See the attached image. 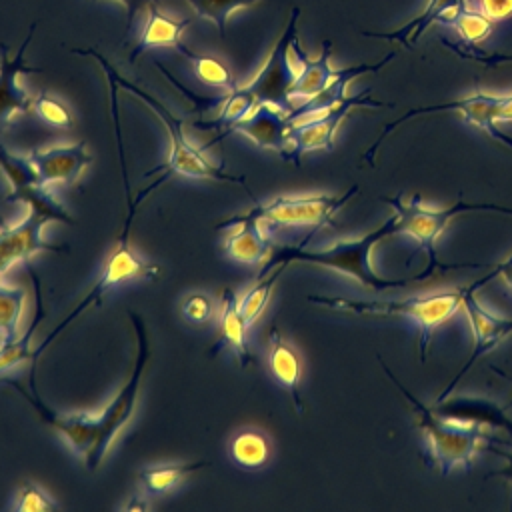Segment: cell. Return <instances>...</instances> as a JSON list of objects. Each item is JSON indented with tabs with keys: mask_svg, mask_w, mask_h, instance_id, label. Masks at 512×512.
<instances>
[{
	"mask_svg": "<svg viewBox=\"0 0 512 512\" xmlns=\"http://www.w3.org/2000/svg\"><path fill=\"white\" fill-rule=\"evenodd\" d=\"M392 234H396V216L394 214L388 216L386 222L380 224L378 228H374L372 232H368L360 238H354V240H340L328 248L310 250V248H302V246H282V248H276L274 252H270L268 262L260 270V276H266L270 270H274L280 264L288 266L294 262L314 264V266L336 270L340 274H346V276L358 280L362 286L372 288V290H388V288L408 286L412 282H420V280L434 276L436 266H432V264H428L420 274H414L408 278H384V276L376 274L374 268L370 266L372 248L380 240H384Z\"/></svg>",
	"mask_w": 512,
	"mask_h": 512,
	"instance_id": "obj_1",
	"label": "cell"
},
{
	"mask_svg": "<svg viewBox=\"0 0 512 512\" xmlns=\"http://www.w3.org/2000/svg\"><path fill=\"white\" fill-rule=\"evenodd\" d=\"M72 54L78 56H90L94 58L100 68L104 70V74L108 76V84H114L118 90H126L130 94H134L136 98H140L164 124L168 136H170V154L168 160L158 166L154 172H162V176L152 182L148 188H144L136 198L142 202L154 188H158L162 182H166L168 178H172L174 174L178 176H186V178H200V180H216V182H228V184H246L244 176H230L226 174L220 166H216L214 162H210L204 152L196 146H192L184 134V122L174 116L158 98H154L152 94H148L146 90H142L140 86H136L134 82L126 80L124 76H120V72L94 48H70Z\"/></svg>",
	"mask_w": 512,
	"mask_h": 512,
	"instance_id": "obj_2",
	"label": "cell"
},
{
	"mask_svg": "<svg viewBox=\"0 0 512 512\" xmlns=\"http://www.w3.org/2000/svg\"><path fill=\"white\" fill-rule=\"evenodd\" d=\"M384 374L396 384V388L404 394L408 404L414 410L416 416V428L424 432L426 438V452L428 462L432 466L440 468L442 476H448L456 466L470 468L472 458L478 450L480 440L484 438V432L478 424H462L456 420H448L440 416L432 406H426L422 400H418L388 368V364L382 360V356H376Z\"/></svg>",
	"mask_w": 512,
	"mask_h": 512,
	"instance_id": "obj_3",
	"label": "cell"
},
{
	"mask_svg": "<svg viewBox=\"0 0 512 512\" xmlns=\"http://www.w3.org/2000/svg\"><path fill=\"white\" fill-rule=\"evenodd\" d=\"M462 294H464V288L434 294V296H424V298H406V300H354L344 296L310 294L308 302L326 306L330 310L350 312L360 316L380 314V316H402L410 320L420 330L418 352H420V360L424 362L428 354V344L432 340V332L456 314V310L462 306Z\"/></svg>",
	"mask_w": 512,
	"mask_h": 512,
	"instance_id": "obj_4",
	"label": "cell"
},
{
	"mask_svg": "<svg viewBox=\"0 0 512 512\" xmlns=\"http://www.w3.org/2000/svg\"><path fill=\"white\" fill-rule=\"evenodd\" d=\"M124 188H126V200H128V214H126V220H124V226H122V232L114 244V248L110 250L106 262H104V268H102V274L98 276V280L94 282V286L86 292V296L62 318V322L58 326H54L50 330V334L42 340V344L34 350V362L40 358V354L46 350V346L70 324L74 322L88 306H94V304H100L104 300V296L116 288L118 284L122 282H128V280H152L160 274V268L156 264H150L146 262L144 258H140L132 248H130V226H132V220H134V212L140 204V200L132 198V190H130V184L128 180H124Z\"/></svg>",
	"mask_w": 512,
	"mask_h": 512,
	"instance_id": "obj_5",
	"label": "cell"
},
{
	"mask_svg": "<svg viewBox=\"0 0 512 512\" xmlns=\"http://www.w3.org/2000/svg\"><path fill=\"white\" fill-rule=\"evenodd\" d=\"M382 202H386L392 208V214L396 216V234H408L412 236L420 248L426 250L428 254V264L442 268V270H452V268H486V264H442L438 262L436 256V240L440 234L446 230L448 222L458 216V214H468V212H500L512 216V206H500V204H490V202H464L458 200L456 204L448 208H426L422 206V196L416 194L408 202H402L400 198L392 196H382Z\"/></svg>",
	"mask_w": 512,
	"mask_h": 512,
	"instance_id": "obj_6",
	"label": "cell"
},
{
	"mask_svg": "<svg viewBox=\"0 0 512 512\" xmlns=\"http://www.w3.org/2000/svg\"><path fill=\"white\" fill-rule=\"evenodd\" d=\"M130 318H132V326L136 330V340H138L136 362H134V368H132L126 384L108 402V406L100 414H96V446H94V452L90 454V458L84 462V466L88 470H96L102 464L114 438L130 422V418L136 410L138 390L142 384V376L146 372L150 348H148V334H146V326H144L142 318L134 312H130Z\"/></svg>",
	"mask_w": 512,
	"mask_h": 512,
	"instance_id": "obj_7",
	"label": "cell"
},
{
	"mask_svg": "<svg viewBox=\"0 0 512 512\" xmlns=\"http://www.w3.org/2000/svg\"><path fill=\"white\" fill-rule=\"evenodd\" d=\"M358 194L354 184L344 194H312V196H276L264 204H256L250 218L268 228H312L332 226L334 216Z\"/></svg>",
	"mask_w": 512,
	"mask_h": 512,
	"instance_id": "obj_8",
	"label": "cell"
},
{
	"mask_svg": "<svg viewBox=\"0 0 512 512\" xmlns=\"http://www.w3.org/2000/svg\"><path fill=\"white\" fill-rule=\"evenodd\" d=\"M508 104H510V94L508 96H488L482 92H476L468 98H460V100H450V102H440V104H430V106H418V108H410L408 112H404L402 116H398L396 120L388 122L380 136L374 140V144L362 154V160L366 164H374L376 152L382 146V142L404 122H408L414 116H422V114H432V112H460L464 116L466 122L482 128L484 132L490 134V138H494L498 144H504L508 148H512V136L504 134L500 128H496V120H506L508 114Z\"/></svg>",
	"mask_w": 512,
	"mask_h": 512,
	"instance_id": "obj_9",
	"label": "cell"
},
{
	"mask_svg": "<svg viewBox=\"0 0 512 512\" xmlns=\"http://www.w3.org/2000/svg\"><path fill=\"white\" fill-rule=\"evenodd\" d=\"M370 88L362 90L356 96H346L344 100H340L338 104H334L332 108L302 118L298 122L292 124L290 128V136H288V150L282 156L286 162L292 164H300L302 154L312 152V150H332L334 148V134L338 130V126L342 124V120L358 106H368V108H390V102H382L376 100L374 96H370Z\"/></svg>",
	"mask_w": 512,
	"mask_h": 512,
	"instance_id": "obj_10",
	"label": "cell"
},
{
	"mask_svg": "<svg viewBox=\"0 0 512 512\" xmlns=\"http://www.w3.org/2000/svg\"><path fill=\"white\" fill-rule=\"evenodd\" d=\"M298 18H300V8L294 6L284 32L276 40L266 62L262 64L258 74L250 80V84H246V88L254 94L258 104H272L286 114H290L294 108V102L290 98V88L296 80V70L290 62V50L294 40L298 38V28H296Z\"/></svg>",
	"mask_w": 512,
	"mask_h": 512,
	"instance_id": "obj_11",
	"label": "cell"
},
{
	"mask_svg": "<svg viewBox=\"0 0 512 512\" xmlns=\"http://www.w3.org/2000/svg\"><path fill=\"white\" fill-rule=\"evenodd\" d=\"M54 220L66 224L60 214L46 208H28V214L16 224H8L0 218V276L16 262H28V258L42 250L68 252L66 246L50 244L42 238L44 226Z\"/></svg>",
	"mask_w": 512,
	"mask_h": 512,
	"instance_id": "obj_12",
	"label": "cell"
},
{
	"mask_svg": "<svg viewBox=\"0 0 512 512\" xmlns=\"http://www.w3.org/2000/svg\"><path fill=\"white\" fill-rule=\"evenodd\" d=\"M462 308H464V312L470 320V326H472L474 346H472V352H470L468 360L462 364V368L456 372V376L450 380V384L444 386V390L438 394L436 402L446 400L454 392L456 384L464 378V374L478 362V358L492 352L506 336L512 334V320L496 318L490 312H486L478 304V300L474 298V290H470L468 286L464 288V294H462Z\"/></svg>",
	"mask_w": 512,
	"mask_h": 512,
	"instance_id": "obj_13",
	"label": "cell"
},
{
	"mask_svg": "<svg viewBox=\"0 0 512 512\" xmlns=\"http://www.w3.org/2000/svg\"><path fill=\"white\" fill-rule=\"evenodd\" d=\"M2 384H8L10 388H14L40 416V420L44 424H48L52 430H56L66 444L72 448L74 454H78L84 462L90 458L94 446H96V416H88V414H60L54 412L52 408H48L38 392H28L18 380L12 378H0Z\"/></svg>",
	"mask_w": 512,
	"mask_h": 512,
	"instance_id": "obj_14",
	"label": "cell"
},
{
	"mask_svg": "<svg viewBox=\"0 0 512 512\" xmlns=\"http://www.w3.org/2000/svg\"><path fill=\"white\" fill-rule=\"evenodd\" d=\"M34 32L36 22L30 24L28 34L14 58H8V48L4 42H0V132H4L12 124L14 116L26 114L32 108L34 98H30L28 92L18 84V76L26 72H42V68L28 66L24 60L26 48L32 42Z\"/></svg>",
	"mask_w": 512,
	"mask_h": 512,
	"instance_id": "obj_15",
	"label": "cell"
},
{
	"mask_svg": "<svg viewBox=\"0 0 512 512\" xmlns=\"http://www.w3.org/2000/svg\"><path fill=\"white\" fill-rule=\"evenodd\" d=\"M0 170L10 184L6 202H20L26 208H50L56 212L66 210L54 196L48 192V186L40 184L38 172L30 158H20L0 146Z\"/></svg>",
	"mask_w": 512,
	"mask_h": 512,
	"instance_id": "obj_16",
	"label": "cell"
},
{
	"mask_svg": "<svg viewBox=\"0 0 512 512\" xmlns=\"http://www.w3.org/2000/svg\"><path fill=\"white\" fill-rule=\"evenodd\" d=\"M290 128H292V122L288 120L286 112H282L280 108H276L272 104H258L244 120H240L234 126H230L216 140H220V138H224V136L234 132V134L246 136L258 148L274 150L280 156H284L286 150H288V144H290L288 142ZM216 140H212L210 144H214Z\"/></svg>",
	"mask_w": 512,
	"mask_h": 512,
	"instance_id": "obj_17",
	"label": "cell"
},
{
	"mask_svg": "<svg viewBox=\"0 0 512 512\" xmlns=\"http://www.w3.org/2000/svg\"><path fill=\"white\" fill-rule=\"evenodd\" d=\"M28 158L34 164L42 186L76 184L82 170L92 162L84 142L34 148Z\"/></svg>",
	"mask_w": 512,
	"mask_h": 512,
	"instance_id": "obj_18",
	"label": "cell"
},
{
	"mask_svg": "<svg viewBox=\"0 0 512 512\" xmlns=\"http://www.w3.org/2000/svg\"><path fill=\"white\" fill-rule=\"evenodd\" d=\"M220 226H232L234 230L224 240V254L240 264H258L270 256L268 230L248 214L234 216Z\"/></svg>",
	"mask_w": 512,
	"mask_h": 512,
	"instance_id": "obj_19",
	"label": "cell"
},
{
	"mask_svg": "<svg viewBox=\"0 0 512 512\" xmlns=\"http://www.w3.org/2000/svg\"><path fill=\"white\" fill-rule=\"evenodd\" d=\"M394 56H396L394 52H388V54H386L384 58H380L378 62H372V64L362 62V64H352V66H346V68L336 70V76L330 80V84H328L320 94H316L314 98L304 100V102H300V104H294L292 112L286 114L288 120L294 124V122H298V120H302V118H308V116H314V114H320V112L332 108L334 104H338L340 100L346 98V86H348L354 78H358V76H362V74H368V72H378V70H382Z\"/></svg>",
	"mask_w": 512,
	"mask_h": 512,
	"instance_id": "obj_20",
	"label": "cell"
},
{
	"mask_svg": "<svg viewBox=\"0 0 512 512\" xmlns=\"http://www.w3.org/2000/svg\"><path fill=\"white\" fill-rule=\"evenodd\" d=\"M432 408L448 420L500 428L512 434V418L506 414V408H500L496 402L488 398H480V396L446 398L442 402H436Z\"/></svg>",
	"mask_w": 512,
	"mask_h": 512,
	"instance_id": "obj_21",
	"label": "cell"
},
{
	"mask_svg": "<svg viewBox=\"0 0 512 512\" xmlns=\"http://www.w3.org/2000/svg\"><path fill=\"white\" fill-rule=\"evenodd\" d=\"M292 50L296 52V58L300 62V72H296V80L290 88V98L294 100H310L316 94H320L330 80L336 76V70L330 66V56H332V42L324 40L322 42V50L320 54L312 60L306 56V52L302 50L298 38L292 44ZM298 102V104H300Z\"/></svg>",
	"mask_w": 512,
	"mask_h": 512,
	"instance_id": "obj_22",
	"label": "cell"
},
{
	"mask_svg": "<svg viewBox=\"0 0 512 512\" xmlns=\"http://www.w3.org/2000/svg\"><path fill=\"white\" fill-rule=\"evenodd\" d=\"M190 24V18L184 20H174L160 12L158 4L152 2L146 8V20L140 32V38L130 54V62H134L140 54L152 50V48H174L180 44V36L184 28Z\"/></svg>",
	"mask_w": 512,
	"mask_h": 512,
	"instance_id": "obj_23",
	"label": "cell"
},
{
	"mask_svg": "<svg viewBox=\"0 0 512 512\" xmlns=\"http://www.w3.org/2000/svg\"><path fill=\"white\" fill-rule=\"evenodd\" d=\"M248 324L238 308V298L232 288L220 292V344H226L238 358L240 366L254 364V356L248 348Z\"/></svg>",
	"mask_w": 512,
	"mask_h": 512,
	"instance_id": "obj_24",
	"label": "cell"
},
{
	"mask_svg": "<svg viewBox=\"0 0 512 512\" xmlns=\"http://www.w3.org/2000/svg\"><path fill=\"white\" fill-rule=\"evenodd\" d=\"M268 366L272 376L290 392L294 406L302 412L300 400V380H302V364L296 350L280 336L276 328L270 330V344H268Z\"/></svg>",
	"mask_w": 512,
	"mask_h": 512,
	"instance_id": "obj_25",
	"label": "cell"
},
{
	"mask_svg": "<svg viewBox=\"0 0 512 512\" xmlns=\"http://www.w3.org/2000/svg\"><path fill=\"white\" fill-rule=\"evenodd\" d=\"M456 0H430L428 6L422 10L420 16H416L414 20L406 22L402 28L394 30V32H362V36L368 38H380V40H390V42H398L404 48L412 50L414 42L420 40L422 32L432 24V22H442V18L448 14V10L454 6Z\"/></svg>",
	"mask_w": 512,
	"mask_h": 512,
	"instance_id": "obj_26",
	"label": "cell"
},
{
	"mask_svg": "<svg viewBox=\"0 0 512 512\" xmlns=\"http://www.w3.org/2000/svg\"><path fill=\"white\" fill-rule=\"evenodd\" d=\"M28 272H30V278H32V284H34V292H36V308H34V316H32V322L30 326L26 328L24 334H20L16 340L12 342H0V372L4 370H10V368H16L20 364H24L26 360L34 358V350L30 348V342H32V336L36 332V326L38 322L42 320L44 316V306H42V294H40V282H38V276L34 274V270L28 266Z\"/></svg>",
	"mask_w": 512,
	"mask_h": 512,
	"instance_id": "obj_27",
	"label": "cell"
},
{
	"mask_svg": "<svg viewBox=\"0 0 512 512\" xmlns=\"http://www.w3.org/2000/svg\"><path fill=\"white\" fill-rule=\"evenodd\" d=\"M208 466V462H190V464H158L138 470V482L148 496H162L174 490L188 474Z\"/></svg>",
	"mask_w": 512,
	"mask_h": 512,
	"instance_id": "obj_28",
	"label": "cell"
},
{
	"mask_svg": "<svg viewBox=\"0 0 512 512\" xmlns=\"http://www.w3.org/2000/svg\"><path fill=\"white\" fill-rule=\"evenodd\" d=\"M258 106L254 94L246 86H236L234 90H228V94L220 100L218 116L212 120H198L194 122V128L200 130H214V128H230L236 122L244 120L254 108Z\"/></svg>",
	"mask_w": 512,
	"mask_h": 512,
	"instance_id": "obj_29",
	"label": "cell"
},
{
	"mask_svg": "<svg viewBox=\"0 0 512 512\" xmlns=\"http://www.w3.org/2000/svg\"><path fill=\"white\" fill-rule=\"evenodd\" d=\"M442 24L456 28L464 42H478L492 32L494 22L478 12L468 0H456L450 12L444 16Z\"/></svg>",
	"mask_w": 512,
	"mask_h": 512,
	"instance_id": "obj_30",
	"label": "cell"
},
{
	"mask_svg": "<svg viewBox=\"0 0 512 512\" xmlns=\"http://www.w3.org/2000/svg\"><path fill=\"white\" fill-rule=\"evenodd\" d=\"M176 50L190 62L192 72L200 82H204L208 86H214V88H222V90H234L238 86L234 82L230 70L220 60H216L212 56L196 54V52L188 50V46L182 44V42L176 46Z\"/></svg>",
	"mask_w": 512,
	"mask_h": 512,
	"instance_id": "obj_31",
	"label": "cell"
},
{
	"mask_svg": "<svg viewBox=\"0 0 512 512\" xmlns=\"http://www.w3.org/2000/svg\"><path fill=\"white\" fill-rule=\"evenodd\" d=\"M230 456L242 468H260L270 458V444L264 434L242 430L230 442Z\"/></svg>",
	"mask_w": 512,
	"mask_h": 512,
	"instance_id": "obj_32",
	"label": "cell"
},
{
	"mask_svg": "<svg viewBox=\"0 0 512 512\" xmlns=\"http://www.w3.org/2000/svg\"><path fill=\"white\" fill-rule=\"evenodd\" d=\"M288 266L280 264L276 266L274 270H270L266 276H260L258 282L238 300V308H240V314L244 316L246 324L252 326L260 314L264 312L270 296H272V290H274V284L278 282V278L282 276V272L286 270Z\"/></svg>",
	"mask_w": 512,
	"mask_h": 512,
	"instance_id": "obj_33",
	"label": "cell"
},
{
	"mask_svg": "<svg viewBox=\"0 0 512 512\" xmlns=\"http://www.w3.org/2000/svg\"><path fill=\"white\" fill-rule=\"evenodd\" d=\"M26 294L18 286L0 284V342H12L20 336V318Z\"/></svg>",
	"mask_w": 512,
	"mask_h": 512,
	"instance_id": "obj_34",
	"label": "cell"
},
{
	"mask_svg": "<svg viewBox=\"0 0 512 512\" xmlns=\"http://www.w3.org/2000/svg\"><path fill=\"white\" fill-rule=\"evenodd\" d=\"M196 16L210 20L216 28L220 38H226V22L230 14L238 8H248L254 6L260 0H184Z\"/></svg>",
	"mask_w": 512,
	"mask_h": 512,
	"instance_id": "obj_35",
	"label": "cell"
},
{
	"mask_svg": "<svg viewBox=\"0 0 512 512\" xmlns=\"http://www.w3.org/2000/svg\"><path fill=\"white\" fill-rule=\"evenodd\" d=\"M440 44L444 48H448L450 52H454L456 56L464 58V60H472L478 64H484L486 68H496L500 64L512 62V54H496V52H484L480 48L474 46V42H454L448 38H440Z\"/></svg>",
	"mask_w": 512,
	"mask_h": 512,
	"instance_id": "obj_36",
	"label": "cell"
},
{
	"mask_svg": "<svg viewBox=\"0 0 512 512\" xmlns=\"http://www.w3.org/2000/svg\"><path fill=\"white\" fill-rule=\"evenodd\" d=\"M32 108L36 112V116L54 128H70L72 126V116L66 110V106L54 98H50L46 92H40L34 100H32Z\"/></svg>",
	"mask_w": 512,
	"mask_h": 512,
	"instance_id": "obj_37",
	"label": "cell"
},
{
	"mask_svg": "<svg viewBox=\"0 0 512 512\" xmlns=\"http://www.w3.org/2000/svg\"><path fill=\"white\" fill-rule=\"evenodd\" d=\"M56 508L58 504L34 482H26L18 490L16 502H14L16 512H52Z\"/></svg>",
	"mask_w": 512,
	"mask_h": 512,
	"instance_id": "obj_38",
	"label": "cell"
},
{
	"mask_svg": "<svg viewBox=\"0 0 512 512\" xmlns=\"http://www.w3.org/2000/svg\"><path fill=\"white\" fill-rule=\"evenodd\" d=\"M182 312L188 320L192 322H206L210 316H212V302L206 294H190L186 300H184V306H182Z\"/></svg>",
	"mask_w": 512,
	"mask_h": 512,
	"instance_id": "obj_39",
	"label": "cell"
},
{
	"mask_svg": "<svg viewBox=\"0 0 512 512\" xmlns=\"http://www.w3.org/2000/svg\"><path fill=\"white\" fill-rule=\"evenodd\" d=\"M488 20L498 22L512 16V0H468Z\"/></svg>",
	"mask_w": 512,
	"mask_h": 512,
	"instance_id": "obj_40",
	"label": "cell"
},
{
	"mask_svg": "<svg viewBox=\"0 0 512 512\" xmlns=\"http://www.w3.org/2000/svg\"><path fill=\"white\" fill-rule=\"evenodd\" d=\"M496 276H502V278L512 286V256H508L504 262L496 264L490 272H486L482 278H478L476 282H472L468 288L476 292L480 286H484L486 282H490V280H492V278H496Z\"/></svg>",
	"mask_w": 512,
	"mask_h": 512,
	"instance_id": "obj_41",
	"label": "cell"
},
{
	"mask_svg": "<svg viewBox=\"0 0 512 512\" xmlns=\"http://www.w3.org/2000/svg\"><path fill=\"white\" fill-rule=\"evenodd\" d=\"M492 440H494V438H492ZM498 442H502V440H498ZM502 444H504L508 450H502V448H496V446H486L488 452H492V454H496V456H500V458L506 460V466L500 468V470H494V472L486 474V480L498 476V478H506V480L512 482V446L506 444V442H502Z\"/></svg>",
	"mask_w": 512,
	"mask_h": 512,
	"instance_id": "obj_42",
	"label": "cell"
},
{
	"mask_svg": "<svg viewBox=\"0 0 512 512\" xmlns=\"http://www.w3.org/2000/svg\"><path fill=\"white\" fill-rule=\"evenodd\" d=\"M126 8V36L132 32V24L140 12H144L156 0H118Z\"/></svg>",
	"mask_w": 512,
	"mask_h": 512,
	"instance_id": "obj_43",
	"label": "cell"
},
{
	"mask_svg": "<svg viewBox=\"0 0 512 512\" xmlns=\"http://www.w3.org/2000/svg\"><path fill=\"white\" fill-rule=\"evenodd\" d=\"M492 372H494V374H498L500 378H504V380H508V382L512 384V376H510V374H506L504 370H500V368H492ZM508 408H512V400L506 404V410H508Z\"/></svg>",
	"mask_w": 512,
	"mask_h": 512,
	"instance_id": "obj_44",
	"label": "cell"
}]
</instances>
